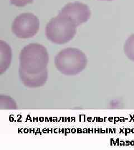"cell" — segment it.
Wrapping results in <instances>:
<instances>
[{
  "label": "cell",
  "instance_id": "5",
  "mask_svg": "<svg viewBox=\"0 0 134 150\" xmlns=\"http://www.w3.org/2000/svg\"><path fill=\"white\" fill-rule=\"evenodd\" d=\"M59 13L69 17L77 27L87 21L91 15L89 7L80 2L67 4L60 11Z\"/></svg>",
  "mask_w": 134,
  "mask_h": 150
},
{
  "label": "cell",
  "instance_id": "4",
  "mask_svg": "<svg viewBox=\"0 0 134 150\" xmlns=\"http://www.w3.org/2000/svg\"><path fill=\"white\" fill-rule=\"evenodd\" d=\"M40 22L37 16L31 13H24L16 17L12 25V31L17 38L34 37L39 30Z\"/></svg>",
  "mask_w": 134,
  "mask_h": 150
},
{
  "label": "cell",
  "instance_id": "8",
  "mask_svg": "<svg viewBox=\"0 0 134 150\" xmlns=\"http://www.w3.org/2000/svg\"><path fill=\"white\" fill-rule=\"evenodd\" d=\"M124 53L127 57L134 62V33L130 35L124 45Z\"/></svg>",
  "mask_w": 134,
  "mask_h": 150
},
{
  "label": "cell",
  "instance_id": "6",
  "mask_svg": "<svg viewBox=\"0 0 134 150\" xmlns=\"http://www.w3.org/2000/svg\"><path fill=\"white\" fill-rule=\"evenodd\" d=\"M19 72L22 83L29 88H37L43 86L48 77V70L38 74H28L19 70Z\"/></svg>",
  "mask_w": 134,
  "mask_h": 150
},
{
  "label": "cell",
  "instance_id": "10",
  "mask_svg": "<svg viewBox=\"0 0 134 150\" xmlns=\"http://www.w3.org/2000/svg\"><path fill=\"white\" fill-rule=\"evenodd\" d=\"M103 1H113V0H103Z\"/></svg>",
  "mask_w": 134,
  "mask_h": 150
},
{
  "label": "cell",
  "instance_id": "1",
  "mask_svg": "<svg viewBox=\"0 0 134 150\" xmlns=\"http://www.w3.org/2000/svg\"><path fill=\"white\" fill-rule=\"evenodd\" d=\"M19 70L28 74H38L48 70V52L47 48L39 43H30L22 50Z\"/></svg>",
  "mask_w": 134,
  "mask_h": 150
},
{
  "label": "cell",
  "instance_id": "7",
  "mask_svg": "<svg viewBox=\"0 0 134 150\" xmlns=\"http://www.w3.org/2000/svg\"><path fill=\"white\" fill-rule=\"evenodd\" d=\"M1 64L0 72L2 74L8 69L11 63L12 59V52L10 47L7 43L1 41Z\"/></svg>",
  "mask_w": 134,
  "mask_h": 150
},
{
  "label": "cell",
  "instance_id": "3",
  "mask_svg": "<svg viewBox=\"0 0 134 150\" xmlns=\"http://www.w3.org/2000/svg\"><path fill=\"white\" fill-rule=\"evenodd\" d=\"M77 27L69 17L59 13L47 24L45 29L46 36L52 43L65 44L75 37Z\"/></svg>",
  "mask_w": 134,
  "mask_h": 150
},
{
  "label": "cell",
  "instance_id": "2",
  "mask_svg": "<svg viewBox=\"0 0 134 150\" xmlns=\"http://www.w3.org/2000/svg\"><path fill=\"white\" fill-rule=\"evenodd\" d=\"M87 59L85 54L78 48H67L55 56V65L60 72L66 76H75L86 68Z\"/></svg>",
  "mask_w": 134,
  "mask_h": 150
},
{
  "label": "cell",
  "instance_id": "9",
  "mask_svg": "<svg viewBox=\"0 0 134 150\" xmlns=\"http://www.w3.org/2000/svg\"><path fill=\"white\" fill-rule=\"evenodd\" d=\"M12 5L17 7H23L27 4H32L34 0H10Z\"/></svg>",
  "mask_w": 134,
  "mask_h": 150
}]
</instances>
